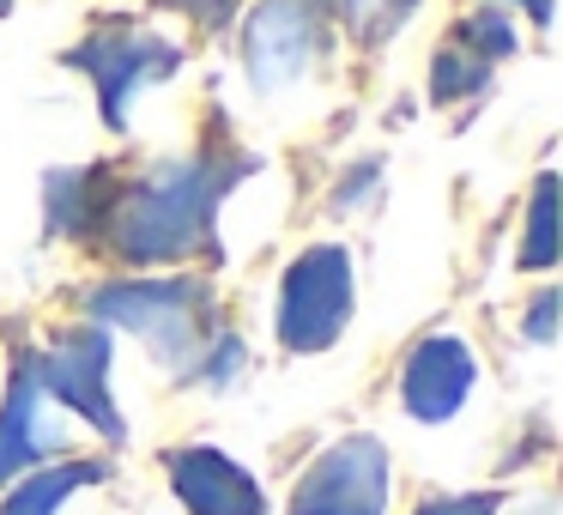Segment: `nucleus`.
<instances>
[{"label":"nucleus","instance_id":"obj_1","mask_svg":"<svg viewBox=\"0 0 563 515\" xmlns=\"http://www.w3.org/2000/svg\"><path fill=\"white\" fill-rule=\"evenodd\" d=\"M231 188V176L219 164H158L152 176H140L134 188L110 200V237L134 267H164V261H183L200 249L212 224V207Z\"/></svg>","mask_w":563,"mask_h":515},{"label":"nucleus","instance_id":"obj_2","mask_svg":"<svg viewBox=\"0 0 563 515\" xmlns=\"http://www.w3.org/2000/svg\"><path fill=\"white\" fill-rule=\"evenodd\" d=\"M91 309H98V321L128 328L158 364L188 370L207 346L212 292L200 280H122V285H103L91 297Z\"/></svg>","mask_w":563,"mask_h":515},{"label":"nucleus","instance_id":"obj_3","mask_svg":"<svg viewBox=\"0 0 563 515\" xmlns=\"http://www.w3.org/2000/svg\"><path fill=\"white\" fill-rule=\"evenodd\" d=\"M352 321V261L340 243H316L279 280V346L297 358L328 352Z\"/></svg>","mask_w":563,"mask_h":515},{"label":"nucleus","instance_id":"obj_4","mask_svg":"<svg viewBox=\"0 0 563 515\" xmlns=\"http://www.w3.org/2000/svg\"><path fill=\"white\" fill-rule=\"evenodd\" d=\"M388 449L376 437H340L297 479L291 515H388Z\"/></svg>","mask_w":563,"mask_h":515},{"label":"nucleus","instance_id":"obj_5","mask_svg":"<svg viewBox=\"0 0 563 515\" xmlns=\"http://www.w3.org/2000/svg\"><path fill=\"white\" fill-rule=\"evenodd\" d=\"M37 376H43V394L67 413H79L86 425H98L110 442L128 437L122 413L110 401V333L103 328H74L37 358Z\"/></svg>","mask_w":563,"mask_h":515},{"label":"nucleus","instance_id":"obj_6","mask_svg":"<svg viewBox=\"0 0 563 515\" xmlns=\"http://www.w3.org/2000/svg\"><path fill=\"white\" fill-rule=\"evenodd\" d=\"M74 67H86V74L98 79L103 116L122 128V122H128V103L140 98V86H152V79H170L183 62H176L170 43L146 37V31H98V37H86V43L74 50Z\"/></svg>","mask_w":563,"mask_h":515},{"label":"nucleus","instance_id":"obj_7","mask_svg":"<svg viewBox=\"0 0 563 515\" xmlns=\"http://www.w3.org/2000/svg\"><path fill=\"white\" fill-rule=\"evenodd\" d=\"M478 388V352L461 340V333H430L406 352L400 370V401L412 418L424 425H442L466 406V394Z\"/></svg>","mask_w":563,"mask_h":515},{"label":"nucleus","instance_id":"obj_8","mask_svg":"<svg viewBox=\"0 0 563 515\" xmlns=\"http://www.w3.org/2000/svg\"><path fill=\"white\" fill-rule=\"evenodd\" d=\"M321 37L316 0H261L249 19V79L255 91H285L309 67Z\"/></svg>","mask_w":563,"mask_h":515},{"label":"nucleus","instance_id":"obj_9","mask_svg":"<svg viewBox=\"0 0 563 515\" xmlns=\"http://www.w3.org/2000/svg\"><path fill=\"white\" fill-rule=\"evenodd\" d=\"M49 394H43L37 358H19L13 388H7V406H0V485H13L19 473L43 467L55 449H62V430L49 418Z\"/></svg>","mask_w":563,"mask_h":515},{"label":"nucleus","instance_id":"obj_10","mask_svg":"<svg viewBox=\"0 0 563 515\" xmlns=\"http://www.w3.org/2000/svg\"><path fill=\"white\" fill-rule=\"evenodd\" d=\"M170 485L188 515H267L261 485L224 449H207V442H188L170 454Z\"/></svg>","mask_w":563,"mask_h":515},{"label":"nucleus","instance_id":"obj_11","mask_svg":"<svg viewBox=\"0 0 563 515\" xmlns=\"http://www.w3.org/2000/svg\"><path fill=\"white\" fill-rule=\"evenodd\" d=\"M98 479H110V467L103 461H62V467H31V473L13 479V491H7V503H0V515H55L74 491L98 485Z\"/></svg>","mask_w":563,"mask_h":515},{"label":"nucleus","instance_id":"obj_12","mask_svg":"<svg viewBox=\"0 0 563 515\" xmlns=\"http://www.w3.org/2000/svg\"><path fill=\"white\" fill-rule=\"evenodd\" d=\"M551 219H558V176H539L533 188V212H527V267H551L558 261V237H551Z\"/></svg>","mask_w":563,"mask_h":515},{"label":"nucleus","instance_id":"obj_13","mask_svg":"<svg viewBox=\"0 0 563 515\" xmlns=\"http://www.w3.org/2000/svg\"><path fill=\"white\" fill-rule=\"evenodd\" d=\"M461 43H466V55H478V62H509L515 55V19L509 13H497V7H485V13H473L461 25Z\"/></svg>","mask_w":563,"mask_h":515},{"label":"nucleus","instance_id":"obj_14","mask_svg":"<svg viewBox=\"0 0 563 515\" xmlns=\"http://www.w3.org/2000/svg\"><path fill=\"white\" fill-rule=\"evenodd\" d=\"M485 79H490V67L478 62V55H466V50H442L437 67H430V91H437L442 103H454V98H466V91H478Z\"/></svg>","mask_w":563,"mask_h":515},{"label":"nucleus","instance_id":"obj_15","mask_svg":"<svg viewBox=\"0 0 563 515\" xmlns=\"http://www.w3.org/2000/svg\"><path fill=\"white\" fill-rule=\"evenodd\" d=\"M340 7H345V19H352L364 37H382V31H394L406 19L412 0H340Z\"/></svg>","mask_w":563,"mask_h":515},{"label":"nucleus","instance_id":"obj_16","mask_svg":"<svg viewBox=\"0 0 563 515\" xmlns=\"http://www.w3.org/2000/svg\"><path fill=\"white\" fill-rule=\"evenodd\" d=\"M497 509H503L497 491H466V497H430L412 515H497Z\"/></svg>","mask_w":563,"mask_h":515},{"label":"nucleus","instance_id":"obj_17","mask_svg":"<svg viewBox=\"0 0 563 515\" xmlns=\"http://www.w3.org/2000/svg\"><path fill=\"white\" fill-rule=\"evenodd\" d=\"M551 321H558V292L533 297V316H527V340L545 346V340H551Z\"/></svg>","mask_w":563,"mask_h":515},{"label":"nucleus","instance_id":"obj_18","mask_svg":"<svg viewBox=\"0 0 563 515\" xmlns=\"http://www.w3.org/2000/svg\"><path fill=\"white\" fill-rule=\"evenodd\" d=\"M515 7H527V19H533V25H545V19H551V0H515Z\"/></svg>","mask_w":563,"mask_h":515},{"label":"nucleus","instance_id":"obj_19","mask_svg":"<svg viewBox=\"0 0 563 515\" xmlns=\"http://www.w3.org/2000/svg\"><path fill=\"white\" fill-rule=\"evenodd\" d=\"M7 13H13V0H0V19H7Z\"/></svg>","mask_w":563,"mask_h":515}]
</instances>
